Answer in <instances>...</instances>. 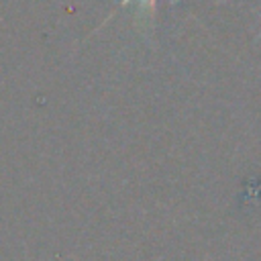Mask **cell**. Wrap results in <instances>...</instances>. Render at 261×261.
Returning a JSON list of instances; mask_svg holds the SVG:
<instances>
[{"label": "cell", "mask_w": 261, "mask_h": 261, "mask_svg": "<svg viewBox=\"0 0 261 261\" xmlns=\"http://www.w3.org/2000/svg\"><path fill=\"white\" fill-rule=\"evenodd\" d=\"M126 2H130V0H122L120 4H126ZM171 2H177V0H171ZM147 4H149V8H151V12H155V0H147Z\"/></svg>", "instance_id": "obj_1"}]
</instances>
